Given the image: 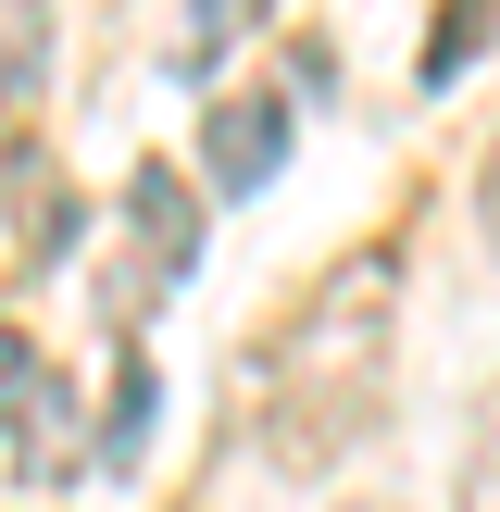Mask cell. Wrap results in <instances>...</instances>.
Listing matches in <instances>:
<instances>
[{
    "mask_svg": "<svg viewBox=\"0 0 500 512\" xmlns=\"http://www.w3.org/2000/svg\"><path fill=\"white\" fill-rule=\"evenodd\" d=\"M388 300H400V250H350L263 350V438L288 463H325L338 438L375 425V363H388Z\"/></svg>",
    "mask_w": 500,
    "mask_h": 512,
    "instance_id": "6da1fadb",
    "label": "cell"
},
{
    "mask_svg": "<svg viewBox=\"0 0 500 512\" xmlns=\"http://www.w3.org/2000/svg\"><path fill=\"white\" fill-rule=\"evenodd\" d=\"M125 225H138L150 288H175V275L200 263V188H188L175 163H138V175H125Z\"/></svg>",
    "mask_w": 500,
    "mask_h": 512,
    "instance_id": "3957f363",
    "label": "cell"
},
{
    "mask_svg": "<svg viewBox=\"0 0 500 512\" xmlns=\"http://www.w3.org/2000/svg\"><path fill=\"white\" fill-rule=\"evenodd\" d=\"M475 225L500 238V150H488V175H475Z\"/></svg>",
    "mask_w": 500,
    "mask_h": 512,
    "instance_id": "8fae6325",
    "label": "cell"
},
{
    "mask_svg": "<svg viewBox=\"0 0 500 512\" xmlns=\"http://www.w3.org/2000/svg\"><path fill=\"white\" fill-rule=\"evenodd\" d=\"M50 88V0H0V113Z\"/></svg>",
    "mask_w": 500,
    "mask_h": 512,
    "instance_id": "277c9868",
    "label": "cell"
},
{
    "mask_svg": "<svg viewBox=\"0 0 500 512\" xmlns=\"http://www.w3.org/2000/svg\"><path fill=\"white\" fill-rule=\"evenodd\" d=\"M150 413H163V375H150V350H125V375H113V425H100V463H138V450H150Z\"/></svg>",
    "mask_w": 500,
    "mask_h": 512,
    "instance_id": "5b68a950",
    "label": "cell"
},
{
    "mask_svg": "<svg viewBox=\"0 0 500 512\" xmlns=\"http://www.w3.org/2000/svg\"><path fill=\"white\" fill-rule=\"evenodd\" d=\"M488 0H450V13L438 25H425V50H413V75H425V88H450V75H475V50H488Z\"/></svg>",
    "mask_w": 500,
    "mask_h": 512,
    "instance_id": "8992f818",
    "label": "cell"
},
{
    "mask_svg": "<svg viewBox=\"0 0 500 512\" xmlns=\"http://www.w3.org/2000/svg\"><path fill=\"white\" fill-rule=\"evenodd\" d=\"M263 13V0H188V25H175V75H213L225 63V38Z\"/></svg>",
    "mask_w": 500,
    "mask_h": 512,
    "instance_id": "52a82bcc",
    "label": "cell"
},
{
    "mask_svg": "<svg viewBox=\"0 0 500 512\" xmlns=\"http://www.w3.org/2000/svg\"><path fill=\"white\" fill-rule=\"evenodd\" d=\"M38 388H50L38 338H25V325H0V425H25V413H38Z\"/></svg>",
    "mask_w": 500,
    "mask_h": 512,
    "instance_id": "ba28073f",
    "label": "cell"
},
{
    "mask_svg": "<svg viewBox=\"0 0 500 512\" xmlns=\"http://www.w3.org/2000/svg\"><path fill=\"white\" fill-rule=\"evenodd\" d=\"M13 438H25V475H50V463H63V450H75V400H63V375H50V388H38V413H25Z\"/></svg>",
    "mask_w": 500,
    "mask_h": 512,
    "instance_id": "9c48e42d",
    "label": "cell"
},
{
    "mask_svg": "<svg viewBox=\"0 0 500 512\" xmlns=\"http://www.w3.org/2000/svg\"><path fill=\"white\" fill-rule=\"evenodd\" d=\"M450 512H500V400L475 413V463H463V488H450Z\"/></svg>",
    "mask_w": 500,
    "mask_h": 512,
    "instance_id": "30bf717a",
    "label": "cell"
},
{
    "mask_svg": "<svg viewBox=\"0 0 500 512\" xmlns=\"http://www.w3.org/2000/svg\"><path fill=\"white\" fill-rule=\"evenodd\" d=\"M200 163H213V188H225V200L275 188V175H288V100H275V88L213 100V125H200Z\"/></svg>",
    "mask_w": 500,
    "mask_h": 512,
    "instance_id": "7a4b0ae2",
    "label": "cell"
}]
</instances>
